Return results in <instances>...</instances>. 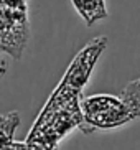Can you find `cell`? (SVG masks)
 Returning a JSON list of instances; mask_svg holds the SVG:
<instances>
[{
    "instance_id": "5",
    "label": "cell",
    "mask_w": 140,
    "mask_h": 150,
    "mask_svg": "<svg viewBox=\"0 0 140 150\" xmlns=\"http://www.w3.org/2000/svg\"><path fill=\"white\" fill-rule=\"evenodd\" d=\"M20 125V114L17 110L7 112L0 119V129H2V145L12 144L13 142V132Z\"/></svg>"
},
{
    "instance_id": "3",
    "label": "cell",
    "mask_w": 140,
    "mask_h": 150,
    "mask_svg": "<svg viewBox=\"0 0 140 150\" xmlns=\"http://www.w3.org/2000/svg\"><path fill=\"white\" fill-rule=\"evenodd\" d=\"M105 46H107V38L105 36H96L91 41H88L78 51V54L73 58V61L68 66L59 84L64 86V88L74 89L78 93H83L84 86L91 79L92 71L96 68L101 54L104 53Z\"/></svg>"
},
{
    "instance_id": "4",
    "label": "cell",
    "mask_w": 140,
    "mask_h": 150,
    "mask_svg": "<svg viewBox=\"0 0 140 150\" xmlns=\"http://www.w3.org/2000/svg\"><path fill=\"white\" fill-rule=\"evenodd\" d=\"M71 4L78 15L84 20L86 27H94L109 17L105 0H71Z\"/></svg>"
},
{
    "instance_id": "1",
    "label": "cell",
    "mask_w": 140,
    "mask_h": 150,
    "mask_svg": "<svg viewBox=\"0 0 140 150\" xmlns=\"http://www.w3.org/2000/svg\"><path fill=\"white\" fill-rule=\"evenodd\" d=\"M84 134L122 127L140 117V78L127 84L119 96L94 94L81 101Z\"/></svg>"
},
{
    "instance_id": "2",
    "label": "cell",
    "mask_w": 140,
    "mask_h": 150,
    "mask_svg": "<svg viewBox=\"0 0 140 150\" xmlns=\"http://www.w3.org/2000/svg\"><path fill=\"white\" fill-rule=\"evenodd\" d=\"M30 41L28 0H0V46L5 54L22 59Z\"/></svg>"
}]
</instances>
